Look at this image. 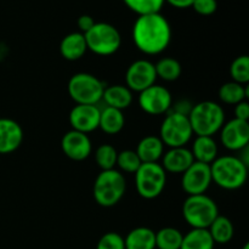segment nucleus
I'll list each match as a JSON object with an SVG mask.
<instances>
[{
  "instance_id": "obj_17",
  "label": "nucleus",
  "mask_w": 249,
  "mask_h": 249,
  "mask_svg": "<svg viewBox=\"0 0 249 249\" xmlns=\"http://www.w3.org/2000/svg\"><path fill=\"white\" fill-rule=\"evenodd\" d=\"M160 160H162L160 165L165 173H172V174H182L195 162L191 151L186 146L169 148L167 152L163 153Z\"/></svg>"
},
{
  "instance_id": "obj_36",
  "label": "nucleus",
  "mask_w": 249,
  "mask_h": 249,
  "mask_svg": "<svg viewBox=\"0 0 249 249\" xmlns=\"http://www.w3.org/2000/svg\"><path fill=\"white\" fill-rule=\"evenodd\" d=\"M95 23H96V22H95L94 18H92L91 16H89V15H82V16L78 18V28H79L80 33L83 34H85L88 31H90Z\"/></svg>"
},
{
  "instance_id": "obj_35",
  "label": "nucleus",
  "mask_w": 249,
  "mask_h": 249,
  "mask_svg": "<svg viewBox=\"0 0 249 249\" xmlns=\"http://www.w3.org/2000/svg\"><path fill=\"white\" fill-rule=\"evenodd\" d=\"M235 118L240 119V121H246L248 122L249 119V104L247 100L240 102V104L235 105Z\"/></svg>"
},
{
  "instance_id": "obj_18",
  "label": "nucleus",
  "mask_w": 249,
  "mask_h": 249,
  "mask_svg": "<svg viewBox=\"0 0 249 249\" xmlns=\"http://www.w3.org/2000/svg\"><path fill=\"white\" fill-rule=\"evenodd\" d=\"M88 46L84 34L73 32L63 36L60 43V53L65 60L78 61L87 53Z\"/></svg>"
},
{
  "instance_id": "obj_20",
  "label": "nucleus",
  "mask_w": 249,
  "mask_h": 249,
  "mask_svg": "<svg viewBox=\"0 0 249 249\" xmlns=\"http://www.w3.org/2000/svg\"><path fill=\"white\" fill-rule=\"evenodd\" d=\"M135 152L141 163H158L164 153V143L160 136L147 135L139 141Z\"/></svg>"
},
{
  "instance_id": "obj_37",
  "label": "nucleus",
  "mask_w": 249,
  "mask_h": 249,
  "mask_svg": "<svg viewBox=\"0 0 249 249\" xmlns=\"http://www.w3.org/2000/svg\"><path fill=\"white\" fill-rule=\"evenodd\" d=\"M192 106H194V105H191V102H189L187 100H180V101H178L175 105H172L170 111L178 112V113L185 114V116H189Z\"/></svg>"
},
{
  "instance_id": "obj_21",
  "label": "nucleus",
  "mask_w": 249,
  "mask_h": 249,
  "mask_svg": "<svg viewBox=\"0 0 249 249\" xmlns=\"http://www.w3.org/2000/svg\"><path fill=\"white\" fill-rule=\"evenodd\" d=\"M195 162L211 165L218 158V143L213 136H197L192 142L191 150Z\"/></svg>"
},
{
  "instance_id": "obj_28",
  "label": "nucleus",
  "mask_w": 249,
  "mask_h": 249,
  "mask_svg": "<svg viewBox=\"0 0 249 249\" xmlns=\"http://www.w3.org/2000/svg\"><path fill=\"white\" fill-rule=\"evenodd\" d=\"M182 237L181 231L175 228H163L156 232V249H180Z\"/></svg>"
},
{
  "instance_id": "obj_16",
  "label": "nucleus",
  "mask_w": 249,
  "mask_h": 249,
  "mask_svg": "<svg viewBox=\"0 0 249 249\" xmlns=\"http://www.w3.org/2000/svg\"><path fill=\"white\" fill-rule=\"evenodd\" d=\"M23 141V129L11 118H0V155L18 150Z\"/></svg>"
},
{
  "instance_id": "obj_30",
  "label": "nucleus",
  "mask_w": 249,
  "mask_h": 249,
  "mask_svg": "<svg viewBox=\"0 0 249 249\" xmlns=\"http://www.w3.org/2000/svg\"><path fill=\"white\" fill-rule=\"evenodd\" d=\"M124 4L138 16L158 14L164 5V0H123Z\"/></svg>"
},
{
  "instance_id": "obj_32",
  "label": "nucleus",
  "mask_w": 249,
  "mask_h": 249,
  "mask_svg": "<svg viewBox=\"0 0 249 249\" xmlns=\"http://www.w3.org/2000/svg\"><path fill=\"white\" fill-rule=\"evenodd\" d=\"M230 74L233 82L247 85L249 83V57L241 55L232 61L230 66Z\"/></svg>"
},
{
  "instance_id": "obj_15",
  "label": "nucleus",
  "mask_w": 249,
  "mask_h": 249,
  "mask_svg": "<svg viewBox=\"0 0 249 249\" xmlns=\"http://www.w3.org/2000/svg\"><path fill=\"white\" fill-rule=\"evenodd\" d=\"M100 108L97 105H75L70 112V125L72 130L89 134L99 129Z\"/></svg>"
},
{
  "instance_id": "obj_31",
  "label": "nucleus",
  "mask_w": 249,
  "mask_h": 249,
  "mask_svg": "<svg viewBox=\"0 0 249 249\" xmlns=\"http://www.w3.org/2000/svg\"><path fill=\"white\" fill-rule=\"evenodd\" d=\"M142 164L136 155L135 150H124L118 152L117 155V163L116 165L119 168V172L129 173V174H135L140 165Z\"/></svg>"
},
{
  "instance_id": "obj_7",
  "label": "nucleus",
  "mask_w": 249,
  "mask_h": 249,
  "mask_svg": "<svg viewBox=\"0 0 249 249\" xmlns=\"http://www.w3.org/2000/svg\"><path fill=\"white\" fill-rule=\"evenodd\" d=\"M88 50L99 56H111L119 50L122 36L118 29L107 22H96L84 34Z\"/></svg>"
},
{
  "instance_id": "obj_6",
  "label": "nucleus",
  "mask_w": 249,
  "mask_h": 249,
  "mask_svg": "<svg viewBox=\"0 0 249 249\" xmlns=\"http://www.w3.org/2000/svg\"><path fill=\"white\" fill-rule=\"evenodd\" d=\"M105 84L90 73H75L68 80L67 91L75 105H97L102 100Z\"/></svg>"
},
{
  "instance_id": "obj_25",
  "label": "nucleus",
  "mask_w": 249,
  "mask_h": 249,
  "mask_svg": "<svg viewBox=\"0 0 249 249\" xmlns=\"http://www.w3.org/2000/svg\"><path fill=\"white\" fill-rule=\"evenodd\" d=\"M208 231L215 245L216 243L226 245L232 240L233 235H235V228H233L232 221L228 216L220 215V214L214 219V221L208 228Z\"/></svg>"
},
{
  "instance_id": "obj_22",
  "label": "nucleus",
  "mask_w": 249,
  "mask_h": 249,
  "mask_svg": "<svg viewBox=\"0 0 249 249\" xmlns=\"http://www.w3.org/2000/svg\"><path fill=\"white\" fill-rule=\"evenodd\" d=\"M124 245L125 249H156V232L146 226L135 228L124 237Z\"/></svg>"
},
{
  "instance_id": "obj_34",
  "label": "nucleus",
  "mask_w": 249,
  "mask_h": 249,
  "mask_svg": "<svg viewBox=\"0 0 249 249\" xmlns=\"http://www.w3.org/2000/svg\"><path fill=\"white\" fill-rule=\"evenodd\" d=\"M195 11L202 16H211L218 9L216 0H194L192 6Z\"/></svg>"
},
{
  "instance_id": "obj_38",
  "label": "nucleus",
  "mask_w": 249,
  "mask_h": 249,
  "mask_svg": "<svg viewBox=\"0 0 249 249\" xmlns=\"http://www.w3.org/2000/svg\"><path fill=\"white\" fill-rule=\"evenodd\" d=\"M165 2L170 4L172 6L177 7V9H187L191 7L194 4V0H164Z\"/></svg>"
},
{
  "instance_id": "obj_23",
  "label": "nucleus",
  "mask_w": 249,
  "mask_h": 249,
  "mask_svg": "<svg viewBox=\"0 0 249 249\" xmlns=\"http://www.w3.org/2000/svg\"><path fill=\"white\" fill-rule=\"evenodd\" d=\"M125 125V117L123 111L105 106L100 112L99 129L108 135H117L123 130Z\"/></svg>"
},
{
  "instance_id": "obj_27",
  "label": "nucleus",
  "mask_w": 249,
  "mask_h": 249,
  "mask_svg": "<svg viewBox=\"0 0 249 249\" xmlns=\"http://www.w3.org/2000/svg\"><path fill=\"white\" fill-rule=\"evenodd\" d=\"M157 78L165 82H175L182 73L181 63L174 57H163L155 65Z\"/></svg>"
},
{
  "instance_id": "obj_19",
  "label": "nucleus",
  "mask_w": 249,
  "mask_h": 249,
  "mask_svg": "<svg viewBox=\"0 0 249 249\" xmlns=\"http://www.w3.org/2000/svg\"><path fill=\"white\" fill-rule=\"evenodd\" d=\"M101 101H104L107 107L124 111L133 102V91L126 85H109L105 88Z\"/></svg>"
},
{
  "instance_id": "obj_12",
  "label": "nucleus",
  "mask_w": 249,
  "mask_h": 249,
  "mask_svg": "<svg viewBox=\"0 0 249 249\" xmlns=\"http://www.w3.org/2000/svg\"><path fill=\"white\" fill-rule=\"evenodd\" d=\"M157 73L155 63L148 60H136L125 72V85L135 92H141L151 85L156 84Z\"/></svg>"
},
{
  "instance_id": "obj_11",
  "label": "nucleus",
  "mask_w": 249,
  "mask_h": 249,
  "mask_svg": "<svg viewBox=\"0 0 249 249\" xmlns=\"http://www.w3.org/2000/svg\"><path fill=\"white\" fill-rule=\"evenodd\" d=\"M212 184L209 164L194 162L191 167L181 174V187L187 196L206 194Z\"/></svg>"
},
{
  "instance_id": "obj_26",
  "label": "nucleus",
  "mask_w": 249,
  "mask_h": 249,
  "mask_svg": "<svg viewBox=\"0 0 249 249\" xmlns=\"http://www.w3.org/2000/svg\"><path fill=\"white\" fill-rule=\"evenodd\" d=\"M215 243L208 229H191L184 235L180 249H214Z\"/></svg>"
},
{
  "instance_id": "obj_5",
  "label": "nucleus",
  "mask_w": 249,
  "mask_h": 249,
  "mask_svg": "<svg viewBox=\"0 0 249 249\" xmlns=\"http://www.w3.org/2000/svg\"><path fill=\"white\" fill-rule=\"evenodd\" d=\"M218 215V204L206 194L187 196L182 204V216L192 229H208Z\"/></svg>"
},
{
  "instance_id": "obj_10",
  "label": "nucleus",
  "mask_w": 249,
  "mask_h": 249,
  "mask_svg": "<svg viewBox=\"0 0 249 249\" xmlns=\"http://www.w3.org/2000/svg\"><path fill=\"white\" fill-rule=\"evenodd\" d=\"M138 102L145 113L150 116H162L167 114L172 108L173 96L165 87L153 84L139 92Z\"/></svg>"
},
{
  "instance_id": "obj_2",
  "label": "nucleus",
  "mask_w": 249,
  "mask_h": 249,
  "mask_svg": "<svg viewBox=\"0 0 249 249\" xmlns=\"http://www.w3.org/2000/svg\"><path fill=\"white\" fill-rule=\"evenodd\" d=\"M212 182L228 191L238 190L246 184L248 167L237 156H220L211 164Z\"/></svg>"
},
{
  "instance_id": "obj_9",
  "label": "nucleus",
  "mask_w": 249,
  "mask_h": 249,
  "mask_svg": "<svg viewBox=\"0 0 249 249\" xmlns=\"http://www.w3.org/2000/svg\"><path fill=\"white\" fill-rule=\"evenodd\" d=\"M194 131L189 116L169 111L165 114L160 129V139L169 148L185 147L191 140Z\"/></svg>"
},
{
  "instance_id": "obj_4",
  "label": "nucleus",
  "mask_w": 249,
  "mask_h": 249,
  "mask_svg": "<svg viewBox=\"0 0 249 249\" xmlns=\"http://www.w3.org/2000/svg\"><path fill=\"white\" fill-rule=\"evenodd\" d=\"M126 190L124 175L117 169L101 170L92 186L95 202L104 208H111L121 202Z\"/></svg>"
},
{
  "instance_id": "obj_3",
  "label": "nucleus",
  "mask_w": 249,
  "mask_h": 249,
  "mask_svg": "<svg viewBox=\"0 0 249 249\" xmlns=\"http://www.w3.org/2000/svg\"><path fill=\"white\" fill-rule=\"evenodd\" d=\"M189 121L197 136H213L225 123V112L218 102L202 101L192 106Z\"/></svg>"
},
{
  "instance_id": "obj_40",
  "label": "nucleus",
  "mask_w": 249,
  "mask_h": 249,
  "mask_svg": "<svg viewBox=\"0 0 249 249\" xmlns=\"http://www.w3.org/2000/svg\"><path fill=\"white\" fill-rule=\"evenodd\" d=\"M242 249H249V243H246V245L242 247Z\"/></svg>"
},
{
  "instance_id": "obj_14",
  "label": "nucleus",
  "mask_w": 249,
  "mask_h": 249,
  "mask_svg": "<svg viewBox=\"0 0 249 249\" xmlns=\"http://www.w3.org/2000/svg\"><path fill=\"white\" fill-rule=\"evenodd\" d=\"M61 148L66 157L75 162H82L91 155L92 143L88 134L70 130L61 139Z\"/></svg>"
},
{
  "instance_id": "obj_33",
  "label": "nucleus",
  "mask_w": 249,
  "mask_h": 249,
  "mask_svg": "<svg viewBox=\"0 0 249 249\" xmlns=\"http://www.w3.org/2000/svg\"><path fill=\"white\" fill-rule=\"evenodd\" d=\"M96 249H125L124 237L118 232H107L101 236Z\"/></svg>"
},
{
  "instance_id": "obj_13",
  "label": "nucleus",
  "mask_w": 249,
  "mask_h": 249,
  "mask_svg": "<svg viewBox=\"0 0 249 249\" xmlns=\"http://www.w3.org/2000/svg\"><path fill=\"white\" fill-rule=\"evenodd\" d=\"M221 145L226 150L238 152L249 145V123L240 119H231L224 123L220 129Z\"/></svg>"
},
{
  "instance_id": "obj_29",
  "label": "nucleus",
  "mask_w": 249,
  "mask_h": 249,
  "mask_svg": "<svg viewBox=\"0 0 249 249\" xmlns=\"http://www.w3.org/2000/svg\"><path fill=\"white\" fill-rule=\"evenodd\" d=\"M117 155L118 152L113 146L109 143H102L95 150V162L101 170L114 169L117 163Z\"/></svg>"
},
{
  "instance_id": "obj_39",
  "label": "nucleus",
  "mask_w": 249,
  "mask_h": 249,
  "mask_svg": "<svg viewBox=\"0 0 249 249\" xmlns=\"http://www.w3.org/2000/svg\"><path fill=\"white\" fill-rule=\"evenodd\" d=\"M238 152L241 153V155L238 156L241 162H242L245 165H247V167H249V145L246 146V147H243L242 150H240Z\"/></svg>"
},
{
  "instance_id": "obj_1",
  "label": "nucleus",
  "mask_w": 249,
  "mask_h": 249,
  "mask_svg": "<svg viewBox=\"0 0 249 249\" xmlns=\"http://www.w3.org/2000/svg\"><path fill=\"white\" fill-rule=\"evenodd\" d=\"M133 41L145 55H160L167 50L172 41V27L160 12L142 15L133 26Z\"/></svg>"
},
{
  "instance_id": "obj_24",
  "label": "nucleus",
  "mask_w": 249,
  "mask_h": 249,
  "mask_svg": "<svg viewBox=\"0 0 249 249\" xmlns=\"http://www.w3.org/2000/svg\"><path fill=\"white\" fill-rule=\"evenodd\" d=\"M219 99L223 104L226 105H235L240 104V102L248 100L249 97V85H242L238 83L231 82L224 83L220 87L218 91Z\"/></svg>"
},
{
  "instance_id": "obj_8",
  "label": "nucleus",
  "mask_w": 249,
  "mask_h": 249,
  "mask_svg": "<svg viewBox=\"0 0 249 249\" xmlns=\"http://www.w3.org/2000/svg\"><path fill=\"white\" fill-rule=\"evenodd\" d=\"M134 175L136 192L143 199H155L164 191L167 173L160 163H142Z\"/></svg>"
}]
</instances>
